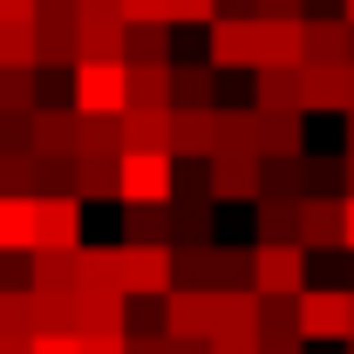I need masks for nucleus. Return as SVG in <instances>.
<instances>
[{
    "mask_svg": "<svg viewBox=\"0 0 354 354\" xmlns=\"http://www.w3.org/2000/svg\"><path fill=\"white\" fill-rule=\"evenodd\" d=\"M75 116H130V68L123 62H82L75 88H68Z\"/></svg>",
    "mask_w": 354,
    "mask_h": 354,
    "instance_id": "nucleus-1",
    "label": "nucleus"
},
{
    "mask_svg": "<svg viewBox=\"0 0 354 354\" xmlns=\"http://www.w3.org/2000/svg\"><path fill=\"white\" fill-rule=\"evenodd\" d=\"M252 293L259 300H300L307 293V252L300 245H252Z\"/></svg>",
    "mask_w": 354,
    "mask_h": 354,
    "instance_id": "nucleus-2",
    "label": "nucleus"
},
{
    "mask_svg": "<svg viewBox=\"0 0 354 354\" xmlns=\"http://www.w3.org/2000/svg\"><path fill=\"white\" fill-rule=\"evenodd\" d=\"M177 286L171 245H123V300H164Z\"/></svg>",
    "mask_w": 354,
    "mask_h": 354,
    "instance_id": "nucleus-3",
    "label": "nucleus"
},
{
    "mask_svg": "<svg viewBox=\"0 0 354 354\" xmlns=\"http://www.w3.org/2000/svg\"><path fill=\"white\" fill-rule=\"evenodd\" d=\"M116 198L123 205H171L177 198V157H123L116 164Z\"/></svg>",
    "mask_w": 354,
    "mask_h": 354,
    "instance_id": "nucleus-4",
    "label": "nucleus"
},
{
    "mask_svg": "<svg viewBox=\"0 0 354 354\" xmlns=\"http://www.w3.org/2000/svg\"><path fill=\"white\" fill-rule=\"evenodd\" d=\"M35 252H82V198L41 191V205H35Z\"/></svg>",
    "mask_w": 354,
    "mask_h": 354,
    "instance_id": "nucleus-5",
    "label": "nucleus"
},
{
    "mask_svg": "<svg viewBox=\"0 0 354 354\" xmlns=\"http://www.w3.org/2000/svg\"><path fill=\"white\" fill-rule=\"evenodd\" d=\"M300 341H348V286L300 293Z\"/></svg>",
    "mask_w": 354,
    "mask_h": 354,
    "instance_id": "nucleus-6",
    "label": "nucleus"
},
{
    "mask_svg": "<svg viewBox=\"0 0 354 354\" xmlns=\"http://www.w3.org/2000/svg\"><path fill=\"white\" fill-rule=\"evenodd\" d=\"M205 62H212V68H259V21L218 14L212 35H205Z\"/></svg>",
    "mask_w": 354,
    "mask_h": 354,
    "instance_id": "nucleus-7",
    "label": "nucleus"
},
{
    "mask_svg": "<svg viewBox=\"0 0 354 354\" xmlns=\"http://www.w3.org/2000/svg\"><path fill=\"white\" fill-rule=\"evenodd\" d=\"M212 327H218V293H184V286L164 293V334L171 341H212Z\"/></svg>",
    "mask_w": 354,
    "mask_h": 354,
    "instance_id": "nucleus-8",
    "label": "nucleus"
},
{
    "mask_svg": "<svg viewBox=\"0 0 354 354\" xmlns=\"http://www.w3.org/2000/svg\"><path fill=\"white\" fill-rule=\"evenodd\" d=\"M259 68L300 75L307 68V21H259ZM252 68V75H259Z\"/></svg>",
    "mask_w": 354,
    "mask_h": 354,
    "instance_id": "nucleus-9",
    "label": "nucleus"
},
{
    "mask_svg": "<svg viewBox=\"0 0 354 354\" xmlns=\"http://www.w3.org/2000/svg\"><path fill=\"white\" fill-rule=\"evenodd\" d=\"M75 150H82V116L75 109H35V157L41 164H75Z\"/></svg>",
    "mask_w": 354,
    "mask_h": 354,
    "instance_id": "nucleus-10",
    "label": "nucleus"
},
{
    "mask_svg": "<svg viewBox=\"0 0 354 354\" xmlns=\"http://www.w3.org/2000/svg\"><path fill=\"white\" fill-rule=\"evenodd\" d=\"M171 157H218V109H171Z\"/></svg>",
    "mask_w": 354,
    "mask_h": 354,
    "instance_id": "nucleus-11",
    "label": "nucleus"
},
{
    "mask_svg": "<svg viewBox=\"0 0 354 354\" xmlns=\"http://www.w3.org/2000/svg\"><path fill=\"white\" fill-rule=\"evenodd\" d=\"M300 252H348L341 198H307V205H300Z\"/></svg>",
    "mask_w": 354,
    "mask_h": 354,
    "instance_id": "nucleus-12",
    "label": "nucleus"
},
{
    "mask_svg": "<svg viewBox=\"0 0 354 354\" xmlns=\"http://www.w3.org/2000/svg\"><path fill=\"white\" fill-rule=\"evenodd\" d=\"M205 191H212V205H232V198L259 205V157H212L205 164Z\"/></svg>",
    "mask_w": 354,
    "mask_h": 354,
    "instance_id": "nucleus-13",
    "label": "nucleus"
},
{
    "mask_svg": "<svg viewBox=\"0 0 354 354\" xmlns=\"http://www.w3.org/2000/svg\"><path fill=\"white\" fill-rule=\"evenodd\" d=\"M348 48H354V28L341 14H313L307 21V68H348Z\"/></svg>",
    "mask_w": 354,
    "mask_h": 354,
    "instance_id": "nucleus-14",
    "label": "nucleus"
},
{
    "mask_svg": "<svg viewBox=\"0 0 354 354\" xmlns=\"http://www.w3.org/2000/svg\"><path fill=\"white\" fill-rule=\"evenodd\" d=\"M75 35H82V21H75V14H41V21H35V48H41V68H75V62H82Z\"/></svg>",
    "mask_w": 354,
    "mask_h": 354,
    "instance_id": "nucleus-15",
    "label": "nucleus"
},
{
    "mask_svg": "<svg viewBox=\"0 0 354 354\" xmlns=\"http://www.w3.org/2000/svg\"><path fill=\"white\" fill-rule=\"evenodd\" d=\"M293 157H307V116H259V164H293Z\"/></svg>",
    "mask_w": 354,
    "mask_h": 354,
    "instance_id": "nucleus-16",
    "label": "nucleus"
},
{
    "mask_svg": "<svg viewBox=\"0 0 354 354\" xmlns=\"http://www.w3.org/2000/svg\"><path fill=\"white\" fill-rule=\"evenodd\" d=\"M75 293H123V245H82L75 252Z\"/></svg>",
    "mask_w": 354,
    "mask_h": 354,
    "instance_id": "nucleus-17",
    "label": "nucleus"
},
{
    "mask_svg": "<svg viewBox=\"0 0 354 354\" xmlns=\"http://www.w3.org/2000/svg\"><path fill=\"white\" fill-rule=\"evenodd\" d=\"M252 109H259V116H307V95H300V75H279V68H259V75H252Z\"/></svg>",
    "mask_w": 354,
    "mask_h": 354,
    "instance_id": "nucleus-18",
    "label": "nucleus"
},
{
    "mask_svg": "<svg viewBox=\"0 0 354 354\" xmlns=\"http://www.w3.org/2000/svg\"><path fill=\"white\" fill-rule=\"evenodd\" d=\"M28 286L41 300H75V252H28Z\"/></svg>",
    "mask_w": 354,
    "mask_h": 354,
    "instance_id": "nucleus-19",
    "label": "nucleus"
},
{
    "mask_svg": "<svg viewBox=\"0 0 354 354\" xmlns=\"http://www.w3.org/2000/svg\"><path fill=\"white\" fill-rule=\"evenodd\" d=\"M212 95H218V68H212V62L171 68V109H218Z\"/></svg>",
    "mask_w": 354,
    "mask_h": 354,
    "instance_id": "nucleus-20",
    "label": "nucleus"
},
{
    "mask_svg": "<svg viewBox=\"0 0 354 354\" xmlns=\"http://www.w3.org/2000/svg\"><path fill=\"white\" fill-rule=\"evenodd\" d=\"M0 334H7V341H41L35 286H0Z\"/></svg>",
    "mask_w": 354,
    "mask_h": 354,
    "instance_id": "nucleus-21",
    "label": "nucleus"
},
{
    "mask_svg": "<svg viewBox=\"0 0 354 354\" xmlns=\"http://www.w3.org/2000/svg\"><path fill=\"white\" fill-rule=\"evenodd\" d=\"M123 68H177L171 62V28H164V21L130 28V35H123Z\"/></svg>",
    "mask_w": 354,
    "mask_h": 354,
    "instance_id": "nucleus-22",
    "label": "nucleus"
},
{
    "mask_svg": "<svg viewBox=\"0 0 354 354\" xmlns=\"http://www.w3.org/2000/svg\"><path fill=\"white\" fill-rule=\"evenodd\" d=\"M48 164L35 150H0V198H41Z\"/></svg>",
    "mask_w": 354,
    "mask_h": 354,
    "instance_id": "nucleus-23",
    "label": "nucleus"
},
{
    "mask_svg": "<svg viewBox=\"0 0 354 354\" xmlns=\"http://www.w3.org/2000/svg\"><path fill=\"white\" fill-rule=\"evenodd\" d=\"M35 205L41 198H0V259L7 252H35Z\"/></svg>",
    "mask_w": 354,
    "mask_h": 354,
    "instance_id": "nucleus-24",
    "label": "nucleus"
},
{
    "mask_svg": "<svg viewBox=\"0 0 354 354\" xmlns=\"http://www.w3.org/2000/svg\"><path fill=\"white\" fill-rule=\"evenodd\" d=\"M218 157H259V116L245 109H218Z\"/></svg>",
    "mask_w": 354,
    "mask_h": 354,
    "instance_id": "nucleus-25",
    "label": "nucleus"
},
{
    "mask_svg": "<svg viewBox=\"0 0 354 354\" xmlns=\"http://www.w3.org/2000/svg\"><path fill=\"white\" fill-rule=\"evenodd\" d=\"M123 245H171V205H123Z\"/></svg>",
    "mask_w": 354,
    "mask_h": 354,
    "instance_id": "nucleus-26",
    "label": "nucleus"
},
{
    "mask_svg": "<svg viewBox=\"0 0 354 354\" xmlns=\"http://www.w3.org/2000/svg\"><path fill=\"white\" fill-rule=\"evenodd\" d=\"M300 95H307V116L313 109H341L348 116V68H300Z\"/></svg>",
    "mask_w": 354,
    "mask_h": 354,
    "instance_id": "nucleus-27",
    "label": "nucleus"
},
{
    "mask_svg": "<svg viewBox=\"0 0 354 354\" xmlns=\"http://www.w3.org/2000/svg\"><path fill=\"white\" fill-rule=\"evenodd\" d=\"M116 164L109 157H75L68 164V198H116Z\"/></svg>",
    "mask_w": 354,
    "mask_h": 354,
    "instance_id": "nucleus-28",
    "label": "nucleus"
},
{
    "mask_svg": "<svg viewBox=\"0 0 354 354\" xmlns=\"http://www.w3.org/2000/svg\"><path fill=\"white\" fill-rule=\"evenodd\" d=\"M218 334H259V293L245 286V293H218V327H212V341Z\"/></svg>",
    "mask_w": 354,
    "mask_h": 354,
    "instance_id": "nucleus-29",
    "label": "nucleus"
},
{
    "mask_svg": "<svg viewBox=\"0 0 354 354\" xmlns=\"http://www.w3.org/2000/svg\"><path fill=\"white\" fill-rule=\"evenodd\" d=\"M252 212H259V245H300V205H272V198H259Z\"/></svg>",
    "mask_w": 354,
    "mask_h": 354,
    "instance_id": "nucleus-30",
    "label": "nucleus"
},
{
    "mask_svg": "<svg viewBox=\"0 0 354 354\" xmlns=\"http://www.w3.org/2000/svg\"><path fill=\"white\" fill-rule=\"evenodd\" d=\"M75 157H123V116H82V150Z\"/></svg>",
    "mask_w": 354,
    "mask_h": 354,
    "instance_id": "nucleus-31",
    "label": "nucleus"
},
{
    "mask_svg": "<svg viewBox=\"0 0 354 354\" xmlns=\"http://www.w3.org/2000/svg\"><path fill=\"white\" fill-rule=\"evenodd\" d=\"M245 286H252V252L212 245V293H245Z\"/></svg>",
    "mask_w": 354,
    "mask_h": 354,
    "instance_id": "nucleus-32",
    "label": "nucleus"
},
{
    "mask_svg": "<svg viewBox=\"0 0 354 354\" xmlns=\"http://www.w3.org/2000/svg\"><path fill=\"white\" fill-rule=\"evenodd\" d=\"M130 109H171V68H130Z\"/></svg>",
    "mask_w": 354,
    "mask_h": 354,
    "instance_id": "nucleus-33",
    "label": "nucleus"
},
{
    "mask_svg": "<svg viewBox=\"0 0 354 354\" xmlns=\"http://www.w3.org/2000/svg\"><path fill=\"white\" fill-rule=\"evenodd\" d=\"M123 35H130V28H82L75 48H82V62H123ZM82 62H75V68H82Z\"/></svg>",
    "mask_w": 354,
    "mask_h": 354,
    "instance_id": "nucleus-34",
    "label": "nucleus"
},
{
    "mask_svg": "<svg viewBox=\"0 0 354 354\" xmlns=\"http://www.w3.org/2000/svg\"><path fill=\"white\" fill-rule=\"evenodd\" d=\"M35 75H0V116H35Z\"/></svg>",
    "mask_w": 354,
    "mask_h": 354,
    "instance_id": "nucleus-35",
    "label": "nucleus"
},
{
    "mask_svg": "<svg viewBox=\"0 0 354 354\" xmlns=\"http://www.w3.org/2000/svg\"><path fill=\"white\" fill-rule=\"evenodd\" d=\"M259 334H300V300H259Z\"/></svg>",
    "mask_w": 354,
    "mask_h": 354,
    "instance_id": "nucleus-36",
    "label": "nucleus"
},
{
    "mask_svg": "<svg viewBox=\"0 0 354 354\" xmlns=\"http://www.w3.org/2000/svg\"><path fill=\"white\" fill-rule=\"evenodd\" d=\"M184 21L212 28L218 21V0H164V28H184Z\"/></svg>",
    "mask_w": 354,
    "mask_h": 354,
    "instance_id": "nucleus-37",
    "label": "nucleus"
},
{
    "mask_svg": "<svg viewBox=\"0 0 354 354\" xmlns=\"http://www.w3.org/2000/svg\"><path fill=\"white\" fill-rule=\"evenodd\" d=\"M82 28H123V0H75Z\"/></svg>",
    "mask_w": 354,
    "mask_h": 354,
    "instance_id": "nucleus-38",
    "label": "nucleus"
},
{
    "mask_svg": "<svg viewBox=\"0 0 354 354\" xmlns=\"http://www.w3.org/2000/svg\"><path fill=\"white\" fill-rule=\"evenodd\" d=\"M41 21V0H0V28H35Z\"/></svg>",
    "mask_w": 354,
    "mask_h": 354,
    "instance_id": "nucleus-39",
    "label": "nucleus"
},
{
    "mask_svg": "<svg viewBox=\"0 0 354 354\" xmlns=\"http://www.w3.org/2000/svg\"><path fill=\"white\" fill-rule=\"evenodd\" d=\"M164 21V0H123V28H150Z\"/></svg>",
    "mask_w": 354,
    "mask_h": 354,
    "instance_id": "nucleus-40",
    "label": "nucleus"
},
{
    "mask_svg": "<svg viewBox=\"0 0 354 354\" xmlns=\"http://www.w3.org/2000/svg\"><path fill=\"white\" fill-rule=\"evenodd\" d=\"M82 354H130V334H82Z\"/></svg>",
    "mask_w": 354,
    "mask_h": 354,
    "instance_id": "nucleus-41",
    "label": "nucleus"
},
{
    "mask_svg": "<svg viewBox=\"0 0 354 354\" xmlns=\"http://www.w3.org/2000/svg\"><path fill=\"white\" fill-rule=\"evenodd\" d=\"M35 354H82V334H41Z\"/></svg>",
    "mask_w": 354,
    "mask_h": 354,
    "instance_id": "nucleus-42",
    "label": "nucleus"
},
{
    "mask_svg": "<svg viewBox=\"0 0 354 354\" xmlns=\"http://www.w3.org/2000/svg\"><path fill=\"white\" fill-rule=\"evenodd\" d=\"M259 21H307L300 0H259Z\"/></svg>",
    "mask_w": 354,
    "mask_h": 354,
    "instance_id": "nucleus-43",
    "label": "nucleus"
},
{
    "mask_svg": "<svg viewBox=\"0 0 354 354\" xmlns=\"http://www.w3.org/2000/svg\"><path fill=\"white\" fill-rule=\"evenodd\" d=\"M307 341L300 334H259V354H300Z\"/></svg>",
    "mask_w": 354,
    "mask_h": 354,
    "instance_id": "nucleus-44",
    "label": "nucleus"
},
{
    "mask_svg": "<svg viewBox=\"0 0 354 354\" xmlns=\"http://www.w3.org/2000/svg\"><path fill=\"white\" fill-rule=\"evenodd\" d=\"M341 232H348V252H354V198H341Z\"/></svg>",
    "mask_w": 354,
    "mask_h": 354,
    "instance_id": "nucleus-45",
    "label": "nucleus"
},
{
    "mask_svg": "<svg viewBox=\"0 0 354 354\" xmlns=\"http://www.w3.org/2000/svg\"><path fill=\"white\" fill-rule=\"evenodd\" d=\"M0 354H35V341H7V334H0Z\"/></svg>",
    "mask_w": 354,
    "mask_h": 354,
    "instance_id": "nucleus-46",
    "label": "nucleus"
},
{
    "mask_svg": "<svg viewBox=\"0 0 354 354\" xmlns=\"http://www.w3.org/2000/svg\"><path fill=\"white\" fill-rule=\"evenodd\" d=\"M348 341H354V286H348Z\"/></svg>",
    "mask_w": 354,
    "mask_h": 354,
    "instance_id": "nucleus-47",
    "label": "nucleus"
},
{
    "mask_svg": "<svg viewBox=\"0 0 354 354\" xmlns=\"http://www.w3.org/2000/svg\"><path fill=\"white\" fill-rule=\"evenodd\" d=\"M341 21H348V28H354V0H341Z\"/></svg>",
    "mask_w": 354,
    "mask_h": 354,
    "instance_id": "nucleus-48",
    "label": "nucleus"
},
{
    "mask_svg": "<svg viewBox=\"0 0 354 354\" xmlns=\"http://www.w3.org/2000/svg\"><path fill=\"white\" fill-rule=\"evenodd\" d=\"M348 116H354V68H348Z\"/></svg>",
    "mask_w": 354,
    "mask_h": 354,
    "instance_id": "nucleus-49",
    "label": "nucleus"
},
{
    "mask_svg": "<svg viewBox=\"0 0 354 354\" xmlns=\"http://www.w3.org/2000/svg\"><path fill=\"white\" fill-rule=\"evenodd\" d=\"M348 157H354V116H348Z\"/></svg>",
    "mask_w": 354,
    "mask_h": 354,
    "instance_id": "nucleus-50",
    "label": "nucleus"
},
{
    "mask_svg": "<svg viewBox=\"0 0 354 354\" xmlns=\"http://www.w3.org/2000/svg\"><path fill=\"white\" fill-rule=\"evenodd\" d=\"M348 354H354V341H348Z\"/></svg>",
    "mask_w": 354,
    "mask_h": 354,
    "instance_id": "nucleus-51",
    "label": "nucleus"
}]
</instances>
